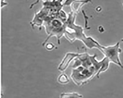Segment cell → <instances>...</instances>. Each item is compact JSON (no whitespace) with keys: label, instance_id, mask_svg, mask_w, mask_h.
<instances>
[{"label":"cell","instance_id":"obj_7","mask_svg":"<svg viewBox=\"0 0 123 98\" xmlns=\"http://www.w3.org/2000/svg\"><path fill=\"white\" fill-rule=\"evenodd\" d=\"M58 81L62 84H65L68 83L69 82L68 77L65 74H62L59 76L58 79Z\"/></svg>","mask_w":123,"mask_h":98},{"label":"cell","instance_id":"obj_11","mask_svg":"<svg viewBox=\"0 0 123 98\" xmlns=\"http://www.w3.org/2000/svg\"></svg>","mask_w":123,"mask_h":98},{"label":"cell","instance_id":"obj_1","mask_svg":"<svg viewBox=\"0 0 123 98\" xmlns=\"http://www.w3.org/2000/svg\"><path fill=\"white\" fill-rule=\"evenodd\" d=\"M97 55H91L87 53L79 54L75 59L73 65L71 78L74 82L79 86L88 83L95 76L98 78L101 73L106 71L110 62L104 57L98 61Z\"/></svg>","mask_w":123,"mask_h":98},{"label":"cell","instance_id":"obj_10","mask_svg":"<svg viewBox=\"0 0 123 98\" xmlns=\"http://www.w3.org/2000/svg\"><path fill=\"white\" fill-rule=\"evenodd\" d=\"M123 42V38L121 40Z\"/></svg>","mask_w":123,"mask_h":98},{"label":"cell","instance_id":"obj_3","mask_svg":"<svg viewBox=\"0 0 123 98\" xmlns=\"http://www.w3.org/2000/svg\"><path fill=\"white\" fill-rule=\"evenodd\" d=\"M99 50L104 54V57L108 60L110 63H114L123 68V65L119 58V54L122 52L119 42H118L114 45L108 46H101Z\"/></svg>","mask_w":123,"mask_h":98},{"label":"cell","instance_id":"obj_9","mask_svg":"<svg viewBox=\"0 0 123 98\" xmlns=\"http://www.w3.org/2000/svg\"><path fill=\"white\" fill-rule=\"evenodd\" d=\"M2 5H1V7L3 8L4 6H6L7 5V3H6L5 2V0H2Z\"/></svg>","mask_w":123,"mask_h":98},{"label":"cell","instance_id":"obj_5","mask_svg":"<svg viewBox=\"0 0 123 98\" xmlns=\"http://www.w3.org/2000/svg\"><path fill=\"white\" fill-rule=\"evenodd\" d=\"M78 54L74 53H68L64 57L58 69L60 71L63 72L66 69L70 62L72 60L75 58L78 55Z\"/></svg>","mask_w":123,"mask_h":98},{"label":"cell","instance_id":"obj_4","mask_svg":"<svg viewBox=\"0 0 123 98\" xmlns=\"http://www.w3.org/2000/svg\"><path fill=\"white\" fill-rule=\"evenodd\" d=\"M90 2H91V0H67L63 5H71L72 11L77 13L80 11L82 6Z\"/></svg>","mask_w":123,"mask_h":98},{"label":"cell","instance_id":"obj_8","mask_svg":"<svg viewBox=\"0 0 123 98\" xmlns=\"http://www.w3.org/2000/svg\"><path fill=\"white\" fill-rule=\"evenodd\" d=\"M54 47L55 46L52 43H49V44H47L46 46V49L48 50H51L52 49H53Z\"/></svg>","mask_w":123,"mask_h":98},{"label":"cell","instance_id":"obj_2","mask_svg":"<svg viewBox=\"0 0 123 98\" xmlns=\"http://www.w3.org/2000/svg\"><path fill=\"white\" fill-rule=\"evenodd\" d=\"M76 16L75 12L72 11L69 13L66 22L65 37L71 42L76 40H80L89 49L97 48L99 49L101 45L91 37H86L84 32L83 28L75 24Z\"/></svg>","mask_w":123,"mask_h":98},{"label":"cell","instance_id":"obj_6","mask_svg":"<svg viewBox=\"0 0 123 98\" xmlns=\"http://www.w3.org/2000/svg\"><path fill=\"white\" fill-rule=\"evenodd\" d=\"M83 97L82 95L76 93H62L60 95L61 98H69V97H74V98H82Z\"/></svg>","mask_w":123,"mask_h":98}]
</instances>
